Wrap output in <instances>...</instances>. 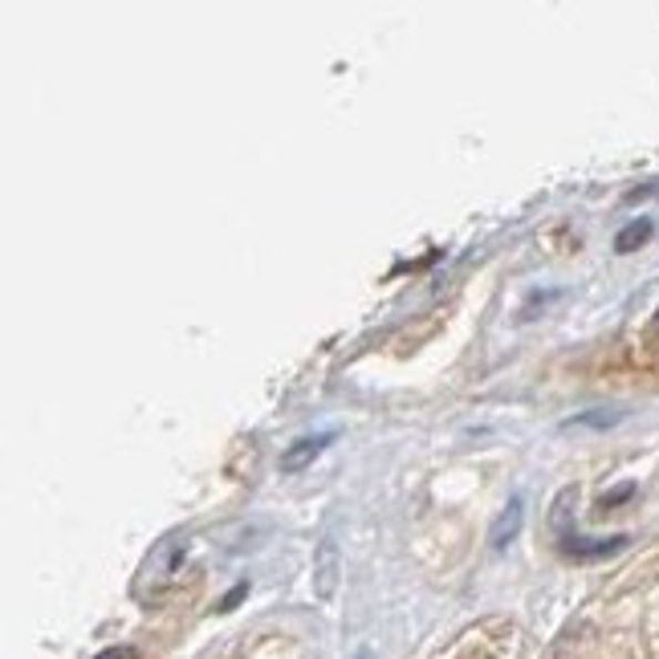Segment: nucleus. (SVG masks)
<instances>
[{
	"mask_svg": "<svg viewBox=\"0 0 659 659\" xmlns=\"http://www.w3.org/2000/svg\"><path fill=\"white\" fill-rule=\"evenodd\" d=\"M184 558H187V534H167V537H159V542L151 546L147 558H143V566H138L135 598L151 603V598H163V595H167V590L175 586V574H179Z\"/></svg>",
	"mask_w": 659,
	"mask_h": 659,
	"instance_id": "1",
	"label": "nucleus"
},
{
	"mask_svg": "<svg viewBox=\"0 0 659 659\" xmlns=\"http://www.w3.org/2000/svg\"><path fill=\"white\" fill-rule=\"evenodd\" d=\"M338 578H342V554H338L334 537H322L318 549H313V595L330 603L338 590Z\"/></svg>",
	"mask_w": 659,
	"mask_h": 659,
	"instance_id": "2",
	"label": "nucleus"
},
{
	"mask_svg": "<svg viewBox=\"0 0 659 659\" xmlns=\"http://www.w3.org/2000/svg\"><path fill=\"white\" fill-rule=\"evenodd\" d=\"M522 525H525V501L513 497L509 505L497 513V522L488 525V549H505L509 542H517Z\"/></svg>",
	"mask_w": 659,
	"mask_h": 659,
	"instance_id": "3",
	"label": "nucleus"
},
{
	"mask_svg": "<svg viewBox=\"0 0 659 659\" xmlns=\"http://www.w3.org/2000/svg\"><path fill=\"white\" fill-rule=\"evenodd\" d=\"M627 546V537L615 534V537H574V534H562V549L570 554V558H607V554H619Z\"/></svg>",
	"mask_w": 659,
	"mask_h": 659,
	"instance_id": "4",
	"label": "nucleus"
},
{
	"mask_svg": "<svg viewBox=\"0 0 659 659\" xmlns=\"http://www.w3.org/2000/svg\"><path fill=\"white\" fill-rule=\"evenodd\" d=\"M326 444H330V435H301V440H294V444L281 452V473H301V468H310V464L322 456Z\"/></svg>",
	"mask_w": 659,
	"mask_h": 659,
	"instance_id": "5",
	"label": "nucleus"
},
{
	"mask_svg": "<svg viewBox=\"0 0 659 659\" xmlns=\"http://www.w3.org/2000/svg\"><path fill=\"white\" fill-rule=\"evenodd\" d=\"M615 423H622L619 408H595V411H583V415L566 420L562 428H595V432H607V428H615Z\"/></svg>",
	"mask_w": 659,
	"mask_h": 659,
	"instance_id": "6",
	"label": "nucleus"
},
{
	"mask_svg": "<svg viewBox=\"0 0 659 659\" xmlns=\"http://www.w3.org/2000/svg\"><path fill=\"white\" fill-rule=\"evenodd\" d=\"M651 233H656V225H651V220H631V225L622 228L619 237H615V253H635L639 249V245H647V240H651Z\"/></svg>",
	"mask_w": 659,
	"mask_h": 659,
	"instance_id": "7",
	"label": "nucleus"
},
{
	"mask_svg": "<svg viewBox=\"0 0 659 659\" xmlns=\"http://www.w3.org/2000/svg\"><path fill=\"white\" fill-rule=\"evenodd\" d=\"M570 505H574V488H562L558 501H554V513H549L558 534H566V522H570Z\"/></svg>",
	"mask_w": 659,
	"mask_h": 659,
	"instance_id": "8",
	"label": "nucleus"
},
{
	"mask_svg": "<svg viewBox=\"0 0 659 659\" xmlns=\"http://www.w3.org/2000/svg\"><path fill=\"white\" fill-rule=\"evenodd\" d=\"M635 493V485H619V488H610V493H603V497H598V509L607 513V509H615V505H622V501L631 497Z\"/></svg>",
	"mask_w": 659,
	"mask_h": 659,
	"instance_id": "9",
	"label": "nucleus"
},
{
	"mask_svg": "<svg viewBox=\"0 0 659 659\" xmlns=\"http://www.w3.org/2000/svg\"><path fill=\"white\" fill-rule=\"evenodd\" d=\"M549 301H558V294H537V298H529V306L522 310V318H537V310H546Z\"/></svg>",
	"mask_w": 659,
	"mask_h": 659,
	"instance_id": "10",
	"label": "nucleus"
},
{
	"mask_svg": "<svg viewBox=\"0 0 659 659\" xmlns=\"http://www.w3.org/2000/svg\"><path fill=\"white\" fill-rule=\"evenodd\" d=\"M94 659H138V651H135V647L119 643V647H106V651H99Z\"/></svg>",
	"mask_w": 659,
	"mask_h": 659,
	"instance_id": "11",
	"label": "nucleus"
},
{
	"mask_svg": "<svg viewBox=\"0 0 659 659\" xmlns=\"http://www.w3.org/2000/svg\"><path fill=\"white\" fill-rule=\"evenodd\" d=\"M245 595H249V583H237V586H233V590H228L225 598H220V610H233Z\"/></svg>",
	"mask_w": 659,
	"mask_h": 659,
	"instance_id": "12",
	"label": "nucleus"
},
{
	"mask_svg": "<svg viewBox=\"0 0 659 659\" xmlns=\"http://www.w3.org/2000/svg\"><path fill=\"white\" fill-rule=\"evenodd\" d=\"M659 192V179H651L647 187H635V192H627V204H635V199H643V196H656Z\"/></svg>",
	"mask_w": 659,
	"mask_h": 659,
	"instance_id": "13",
	"label": "nucleus"
},
{
	"mask_svg": "<svg viewBox=\"0 0 659 659\" xmlns=\"http://www.w3.org/2000/svg\"><path fill=\"white\" fill-rule=\"evenodd\" d=\"M656 330H659V313H656Z\"/></svg>",
	"mask_w": 659,
	"mask_h": 659,
	"instance_id": "14",
	"label": "nucleus"
}]
</instances>
